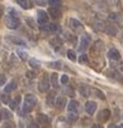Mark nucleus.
I'll return each mask as SVG.
<instances>
[{"label":"nucleus","instance_id":"obj_9","mask_svg":"<svg viewBox=\"0 0 123 128\" xmlns=\"http://www.w3.org/2000/svg\"><path fill=\"white\" fill-rule=\"evenodd\" d=\"M50 44H52V46H53V48H54L56 52H58V50H59L62 46H63L62 39H60V38H58V36H56V38H53V39L50 40Z\"/></svg>","mask_w":123,"mask_h":128},{"label":"nucleus","instance_id":"obj_27","mask_svg":"<svg viewBox=\"0 0 123 128\" xmlns=\"http://www.w3.org/2000/svg\"><path fill=\"white\" fill-rule=\"evenodd\" d=\"M18 55H19V58L22 59V60H26V58H28V54H26V52H24V50H20V49H18Z\"/></svg>","mask_w":123,"mask_h":128},{"label":"nucleus","instance_id":"obj_32","mask_svg":"<svg viewBox=\"0 0 123 128\" xmlns=\"http://www.w3.org/2000/svg\"><path fill=\"white\" fill-rule=\"evenodd\" d=\"M102 48H103V42H100V40L96 42V44H94L93 49H94V50H99V49H102Z\"/></svg>","mask_w":123,"mask_h":128},{"label":"nucleus","instance_id":"obj_11","mask_svg":"<svg viewBox=\"0 0 123 128\" xmlns=\"http://www.w3.org/2000/svg\"><path fill=\"white\" fill-rule=\"evenodd\" d=\"M6 40H10L12 43L18 44V45H26V42L23 40L22 38H18V36H6Z\"/></svg>","mask_w":123,"mask_h":128},{"label":"nucleus","instance_id":"obj_30","mask_svg":"<svg viewBox=\"0 0 123 128\" xmlns=\"http://www.w3.org/2000/svg\"><path fill=\"white\" fill-rule=\"evenodd\" d=\"M2 102L4 103V104H9L10 103V98H9V96L8 94H2Z\"/></svg>","mask_w":123,"mask_h":128},{"label":"nucleus","instance_id":"obj_42","mask_svg":"<svg viewBox=\"0 0 123 128\" xmlns=\"http://www.w3.org/2000/svg\"><path fill=\"white\" fill-rule=\"evenodd\" d=\"M26 128H39V127H38V124H35V123H30Z\"/></svg>","mask_w":123,"mask_h":128},{"label":"nucleus","instance_id":"obj_13","mask_svg":"<svg viewBox=\"0 0 123 128\" xmlns=\"http://www.w3.org/2000/svg\"><path fill=\"white\" fill-rule=\"evenodd\" d=\"M108 56H109V59H112V60H118V59L120 58L119 52H118L117 49H114V48L109 49V52H108Z\"/></svg>","mask_w":123,"mask_h":128},{"label":"nucleus","instance_id":"obj_33","mask_svg":"<svg viewBox=\"0 0 123 128\" xmlns=\"http://www.w3.org/2000/svg\"><path fill=\"white\" fill-rule=\"evenodd\" d=\"M93 92L97 93V97H98V98H100V99H106V96H104V93H103L102 90H99V89H93Z\"/></svg>","mask_w":123,"mask_h":128},{"label":"nucleus","instance_id":"obj_7","mask_svg":"<svg viewBox=\"0 0 123 128\" xmlns=\"http://www.w3.org/2000/svg\"><path fill=\"white\" fill-rule=\"evenodd\" d=\"M38 23L40 25H44V24L48 23V14L45 12H43V10L38 12Z\"/></svg>","mask_w":123,"mask_h":128},{"label":"nucleus","instance_id":"obj_38","mask_svg":"<svg viewBox=\"0 0 123 128\" xmlns=\"http://www.w3.org/2000/svg\"><path fill=\"white\" fill-rule=\"evenodd\" d=\"M109 19H110V20H117V19H118V15H117L116 13H110V14H109Z\"/></svg>","mask_w":123,"mask_h":128},{"label":"nucleus","instance_id":"obj_45","mask_svg":"<svg viewBox=\"0 0 123 128\" xmlns=\"http://www.w3.org/2000/svg\"><path fill=\"white\" fill-rule=\"evenodd\" d=\"M3 13H4V9H3V6H2V5H0V16L3 15Z\"/></svg>","mask_w":123,"mask_h":128},{"label":"nucleus","instance_id":"obj_24","mask_svg":"<svg viewBox=\"0 0 123 128\" xmlns=\"http://www.w3.org/2000/svg\"><path fill=\"white\" fill-rule=\"evenodd\" d=\"M16 3H18L23 9H29V3H28V0H16Z\"/></svg>","mask_w":123,"mask_h":128},{"label":"nucleus","instance_id":"obj_3","mask_svg":"<svg viewBox=\"0 0 123 128\" xmlns=\"http://www.w3.org/2000/svg\"><path fill=\"white\" fill-rule=\"evenodd\" d=\"M89 44H90V35H89V34H84V35H82L80 42H79V46H78L79 52H84V50L88 48Z\"/></svg>","mask_w":123,"mask_h":128},{"label":"nucleus","instance_id":"obj_19","mask_svg":"<svg viewBox=\"0 0 123 128\" xmlns=\"http://www.w3.org/2000/svg\"><path fill=\"white\" fill-rule=\"evenodd\" d=\"M77 108H78V102L77 100H70L68 103V110L69 112H77Z\"/></svg>","mask_w":123,"mask_h":128},{"label":"nucleus","instance_id":"obj_41","mask_svg":"<svg viewBox=\"0 0 123 128\" xmlns=\"http://www.w3.org/2000/svg\"><path fill=\"white\" fill-rule=\"evenodd\" d=\"M5 128H15V127H14V124H13V123L8 122V123H5Z\"/></svg>","mask_w":123,"mask_h":128},{"label":"nucleus","instance_id":"obj_8","mask_svg":"<svg viewBox=\"0 0 123 128\" xmlns=\"http://www.w3.org/2000/svg\"><path fill=\"white\" fill-rule=\"evenodd\" d=\"M96 109H97V103H96V102H92V100L87 102V104H86V110H87L88 114H93V113L96 112Z\"/></svg>","mask_w":123,"mask_h":128},{"label":"nucleus","instance_id":"obj_2","mask_svg":"<svg viewBox=\"0 0 123 128\" xmlns=\"http://www.w3.org/2000/svg\"><path fill=\"white\" fill-rule=\"evenodd\" d=\"M5 24L10 29H16L20 25V20H19L18 16H10V15H8L6 19H5Z\"/></svg>","mask_w":123,"mask_h":128},{"label":"nucleus","instance_id":"obj_26","mask_svg":"<svg viewBox=\"0 0 123 128\" xmlns=\"http://www.w3.org/2000/svg\"><path fill=\"white\" fill-rule=\"evenodd\" d=\"M69 24H70V26L74 28V29H77V28L80 26V23H79L77 19H70V20H69Z\"/></svg>","mask_w":123,"mask_h":128},{"label":"nucleus","instance_id":"obj_14","mask_svg":"<svg viewBox=\"0 0 123 128\" xmlns=\"http://www.w3.org/2000/svg\"><path fill=\"white\" fill-rule=\"evenodd\" d=\"M36 120H38L40 124H44V126H46V124L49 123V117H48L46 114H43V113H40V114H38V117H36Z\"/></svg>","mask_w":123,"mask_h":128},{"label":"nucleus","instance_id":"obj_1","mask_svg":"<svg viewBox=\"0 0 123 128\" xmlns=\"http://www.w3.org/2000/svg\"><path fill=\"white\" fill-rule=\"evenodd\" d=\"M36 104V97L34 94H26L24 99V106H23V112L28 113L30 112Z\"/></svg>","mask_w":123,"mask_h":128},{"label":"nucleus","instance_id":"obj_29","mask_svg":"<svg viewBox=\"0 0 123 128\" xmlns=\"http://www.w3.org/2000/svg\"><path fill=\"white\" fill-rule=\"evenodd\" d=\"M49 67L50 68H55V69H60L62 68V63L60 62H53V63H49Z\"/></svg>","mask_w":123,"mask_h":128},{"label":"nucleus","instance_id":"obj_16","mask_svg":"<svg viewBox=\"0 0 123 128\" xmlns=\"http://www.w3.org/2000/svg\"><path fill=\"white\" fill-rule=\"evenodd\" d=\"M15 88H16V82H15V80H12V82H9V83L5 86L4 90H5V93H9V92H13Z\"/></svg>","mask_w":123,"mask_h":128},{"label":"nucleus","instance_id":"obj_46","mask_svg":"<svg viewBox=\"0 0 123 128\" xmlns=\"http://www.w3.org/2000/svg\"><path fill=\"white\" fill-rule=\"evenodd\" d=\"M93 128H102V126H99V124H94Z\"/></svg>","mask_w":123,"mask_h":128},{"label":"nucleus","instance_id":"obj_23","mask_svg":"<svg viewBox=\"0 0 123 128\" xmlns=\"http://www.w3.org/2000/svg\"><path fill=\"white\" fill-rule=\"evenodd\" d=\"M48 3H49V5L53 6V8H60V5H62L60 0H48Z\"/></svg>","mask_w":123,"mask_h":128},{"label":"nucleus","instance_id":"obj_48","mask_svg":"<svg viewBox=\"0 0 123 128\" xmlns=\"http://www.w3.org/2000/svg\"><path fill=\"white\" fill-rule=\"evenodd\" d=\"M118 128H123V124H120V126H119V127H118Z\"/></svg>","mask_w":123,"mask_h":128},{"label":"nucleus","instance_id":"obj_6","mask_svg":"<svg viewBox=\"0 0 123 128\" xmlns=\"http://www.w3.org/2000/svg\"><path fill=\"white\" fill-rule=\"evenodd\" d=\"M103 32H106L108 35L114 36V35L118 34V28H117L113 23H106V25H104V30H103Z\"/></svg>","mask_w":123,"mask_h":128},{"label":"nucleus","instance_id":"obj_21","mask_svg":"<svg viewBox=\"0 0 123 128\" xmlns=\"http://www.w3.org/2000/svg\"><path fill=\"white\" fill-rule=\"evenodd\" d=\"M79 92H80V94H83V97H88L89 96V88L87 86H80Z\"/></svg>","mask_w":123,"mask_h":128},{"label":"nucleus","instance_id":"obj_15","mask_svg":"<svg viewBox=\"0 0 123 128\" xmlns=\"http://www.w3.org/2000/svg\"><path fill=\"white\" fill-rule=\"evenodd\" d=\"M49 14L52 15V18L58 19V18L60 16V8H53V6H50V9H49Z\"/></svg>","mask_w":123,"mask_h":128},{"label":"nucleus","instance_id":"obj_22","mask_svg":"<svg viewBox=\"0 0 123 128\" xmlns=\"http://www.w3.org/2000/svg\"><path fill=\"white\" fill-rule=\"evenodd\" d=\"M19 102H20V97H16L14 100H10V103H9V104H10V108H12V109H16Z\"/></svg>","mask_w":123,"mask_h":128},{"label":"nucleus","instance_id":"obj_20","mask_svg":"<svg viewBox=\"0 0 123 128\" xmlns=\"http://www.w3.org/2000/svg\"><path fill=\"white\" fill-rule=\"evenodd\" d=\"M54 100H55V93L52 92V93H49L48 97H46V103H48L49 106H52V104H54Z\"/></svg>","mask_w":123,"mask_h":128},{"label":"nucleus","instance_id":"obj_40","mask_svg":"<svg viewBox=\"0 0 123 128\" xmlns=\"http://www.w3.org/2000/svg\"><path fill=\"white\" fill-rule=\"evenodd\" d=\"M38 5H46V0H35Z\"/></svg>","mask_w":123,"mask_h":128},{"label":"nucleus","instance_id":"obj_25","mask_svg":"<svg viewBox=\"0 0 123 128\" xmlns=\"http://www.w3.org/2000/svg\"><path fill=\"white\" fill-rule=\"evenodd\" d=\"M0 113H2V118H5V119H10L12 118V113L9 110H6V109H3Z\"/></svg>","mask_w":123,"mask_h":128},{"label":"nucleus","instance_id":"obj_34","mask_svg":"<svg viewBox=\"0 0 123 128\" xmlns=\"http://www.w3.org/2000/svg\"><path fill=\"white\" fill-rule=\"evenodd\" d=\"M69 120H76L77 118H78V114H77V112H69Z\"/></svg>","mask_w":123,"mask_h":128},{"label":"nucleus","instance_id":"obj_43","mask_svg":"<svg viewBox=\"0 0 123 128\" xmlns=\"http://www.w3.org/2000/svg\"><path fill=\"white\" fill-rule=\"evenodd\" d=\"M4 83H5V77L0 76V84H4Z\"/></svg>","mask_w":123,"mask_h":128},{"label":"nucleus","instance_id":"obj_36","mask_svg":"<svg viewBox=\"0 0 123 128\" xmlns=\"http://www.w3.org/2000/svg\"><path fill=\"white\" fill-rule=\"evenodd\" d=\"M64 93L68 94V96H70V97L74 96V92H73V89H70V88H66V89H64Z\"/></svg>","mask_w":123,"mask_h":128},{"label":"nucleus","instance_id":"obj_35","mask_svg":"<svg viewBox=\"0 0 123 128\" xmlns=\"http://www.w3.org/2000/svg\"><path fill=\"white\" fill-rule=\"evenodd\" d=\"M79 62H80V63H88V58H87V55H86V54H82V55L79 56Z\"/></svg>","mask_w":123,"mask_h":128},{"label":"nucleus","instance_id":"obj_47","mask_svg":"<svg viewBox=\"0 0 123 128\" xmlns=\"http://www.w3.org/2000/svg\"><path fill=\"white\" fill-rule=\"evenodd\" d=\"M108 128H118V127H117V126H114V124H110Z\"/></svg>","mask_w":123,"mask_h":128},{"label":"nucleus","instance_id":"obj_10","mask_svg":"<svg viewBox=\"0 0 123 128\" xmlns=\"http://www.w3.org/2000/svg\"><path fill=\"white\" fill-rule=\"evenodd\" d=\"M66 104H67V98H66V97H59V98H56L55 106H56L58 109H63V108L66 107Z\"/></svg>","mask_w":123,"mask_h":128},{"label":"nucleus","instance_id":"obj_28","mask_svg":"<svg viewBox=\"0 0 123 128\" xmlns=\"http://www.w3.org/2000/svg\"><path fill=\"white\" fill-rule=\"evenodd\" d=\"M67 56H68V59H69V60H72V62H74V60L77 59V56H76V53H74L73 50H70V49L67 52Z\"/></svg>","mask_w":123,"mask_h":128},{"label":"nucleus","instance_id":"obj_17","mask_svg":"<svg viewBox=\"0 0 123 128\" xmlns=\"http://www.w3.org/2000/svg\"><path fill=\"white\" fill-rule=\"evenodd\" d=\"M49 83L56 89L58 87H59V82H58V76L55 74V73H53L52 76H50V80H49Z\"/></svg>","mask_w":123,"mask_h":128},{"label":"nucleus","instance_id":"obj_31","mask_svg":"<svg viewBox=\"0 0 123 128\" xmlns=\"http://www.w3.org/2000/svg\"><path fill=\"white\" fill-rule=\"evenodd\" d=\"M29 64H30V67H33V68H39V62L36 59H30Z\"/></svg>","mask_w":123,"mask_h":128},{"label":"nucleus","instance_id":"obj_37","mask_svg":"<svg viewBox=\"0 0 123 128\" xmlns=\"http://www.w3.org/2000/svg\"><path fill=\"white\" fill-rule=\"evenodd\" d=\"M68 80H69V78H68L67 76H62V78H60V82L63 83V84H67V83H68Z\"/></svg>","mask_w":123,"mask_h":128},{"label":"nucleus","instance_id":"obj_12","mask_svg":"<svg viewBox=\"0 0 123 128\" xmlns=\"http://www.w3.org/2000/svg\"><path fill=\"white\" fill-rule=\"evenodd\" d=\"M109 116H110V112H109L108 109H103V110H100L99 114H98V120L106 122V120L109 118Z\"/></svg>","mask_w":123,"mask_h":128},{"label":"nucleus","instance_id":"obj_49","mask_svg":"<svg viewBox=\"0 0 123 128\" xmlns=\"http://www.w3.org/2000/svg\"><path fill=\"white\" fill-rule=\"evenodd\" d=\"M0 119H2V113H0Z\"/></svg>","mask_w":123,"mask_h":128},{"label":"nucleus","instance_id":"obj_5","mask_svg":"<svg viewBox=\"0 0 123 128\" xmlns=\"http://www.w3.org/2000/svg\"><path fill=\"white\" fill-rule=\"evenodd\" d=\"M60 30V28L56 25V24H44V25H42V32L43 33H56V32H59Z\"/></svg>","mask_w":123,"mask_h":128},{"label":"nucleus","instance_id":"obj_44","mask_svg":"<svg viewBox=\"0 0 123 128\" xmlns=\"http://www.w3.org/2000/svg\"><path fill=\"white\" fill-rule=\"evenodd\" d=\"M26 22L29 23V25H30V26H34V23H33V20H32L30 18H28V19H26Z\"/></svg>","mask_w":123,"mask_h":128},{"label":"nucleus","instance_id":"obj_39","mask_svg":"<svg viewBox=\"0 0 123 128\" xmlns=\"http://www.w3.org/2000/svg\"><path fill=\"white\" fill-rule=\"evenodd\" d=\"M26 77L33 79V78H35V73L34 72H26Z\"/></svg>","mask_w":123,"mask_h":128},{"label":"nucleus","instance_id":"obj_18","mask_svg":"<svg viewBox=\"0 0 123 128\" xmlns=\"http://www.w3.org/2000/svg\"><path fill=\"white\" fill-rule=\"evenodd\" d=\"M94 28L97 29V30H104V25H106V23L103 22V20H100V19H97V20H94Z\"/></svg>","mask_w":123,"mask_h":128},{"label":"nucleus","instance_id":"obj_4","mask_svg":"<svg viewBox=\"0 0 123 128\" xmlns=\"http://www.w3.org/2000/svg\"><path fill=\"white\" fill-rule=\"evenodd\" d=\"M49 87H50V83H49L48 77H46V76H43V78H42V80L39 82V86H38L39 92L45 93V92H48V90H49Z\"/></svg>","mask_w":123,"mask_h":128}]
</instances>
